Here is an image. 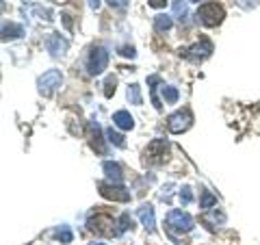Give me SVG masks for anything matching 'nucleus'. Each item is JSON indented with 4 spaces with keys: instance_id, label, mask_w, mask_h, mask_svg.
Segmentation results:
<instances>
[{
    "instance_id": "nucleus-11",
    "label": "nucleus",
    "mask_w": 260,
    "mask_h": 245,
    "mask_svg": "<svg viewBox=\"0 0 260 245\" xmlns=\"http://www.w3.org/2000/svg\"><path fill=\"white\" fill-rule=\"evenodd\" d=\"M68 39L61 37L59 33H52L50 37H48V50H50L52 56H63L65 52H68Z\"/></svg>"
},
{
    "instance_id": "nucleus-13",
    "label": "nucleus",
    "mask_w": 260,
    "mask_h": 245,
    "mask_svg": "<svg viewBox=\"0 0 260 245\" xmlns=\"http://www.w3.org/2000/svg\"><path fill=\"white\" fill-rule=\"evenodd\" d=\"M137 215H139L141 224L145 226V230H148V232H154V228H156V217H154L152 204H141V208L137 210Z\"/></svg>"
},
{
    "instance_id": "nucleus-31",
    "label": "nucleus",
    "mask_w": 260,
    "mask_h": 245,
    "mask_svg": "<svg viewBox=\"0 0 260 245\" xmlns=\"http://www.w3.org/2000/svg\"><path fill=\"white\" fill-rule=\"evenodd\" d=\"M87 3H89V7H91V9H100V0H87Z\"/></svg>"
},
{
    "instance_id": "nucleus-3",
    "label": "nucleus",
    "mask_w": 260,
    "mask_h": 245,
    "mask_svg": "<svg viewBox=\"0 0 260 245\" xmlns=\"http://www.w3.org/2000/svg\"><path fill=\"white\" fill-rule=\"evenodd\" d=\"M167 230L169 232H191L193 230V217L184 210H169L167 213Z\"/></svg>"
},
{
    "instance_id": "nucleus-21",
    "label": "nucleus",
    "mask_w": 260,
    "mask_h": 245,
    "mask_svg": "<svg viewBox=\"0 0 260 245\" xmlns=\"http://www.w3.org/2000/svg\"><path fill=\"white\" fill-rule=\"evenodd\" d=\"M162 96H165V102H169V104H176L178 102V89L176 87H162Z\"/></svg>"
},
{
    "instance_id": "nucleus-23",
    "label": "nucleus",
    "mask_w": 260,
    "mask_h": 245,
    "mask_svg": "<svg viewBox=\"0 0 260 245\" xmlns=\"http://www.w3.org/2000/svg\"><path fill=\"white\" fill-rule=\"evenodd\" d=\"M128 228H133V219H130V215H128V213H124V215L119 217V228H117V234L126 232Z\"/></svg>"
},
{
    "instance_id": "nucleus-24",
    "label": "nucleus",
    "mask_w": 260,
    "mask_h": 245,
    "mask_svg": "<svg viewBox=\"0 0 260 245\" xmlns=\"http://www.w3.org/2000/svg\"><path fill=\"white\" fill-rule=\"evenodd\" d=\"M115 83H117L115 76H109L107 78V83H104V96H107V98H111L113 94H115Z\"/></svg>"
},
{
    "instance_id": "nucleus-1",
    "label": "nucleus",
    "mask_w": 260,
    "mask_h": 245,
    "mask_svg": "<svg viewBox=\"0 0 260 245\" xmlns=\"http://www.w3.org/2000/svg\"><path fill=\"white\" fill-rule=\"evenodd\" d=\"M169 157V141L167 139H154L152 143H148V148L143 152V163L145 165H162Z\"/></svg>"
},
{
    "instance_id": "nucleus-12",
    "label": "nucleus",
    "mask_w": 260,
    "mask_h": 245,
    "mask_svg": "<svg viewBox=\"0 0 260 245\" xmlns=\"http://www.w3.org/2000/svg\"><path fill=\"white\" fill-rule=\"evenodd\" d=\"M104 176H107V182H113V185H121L124 182V171H121V167L117 165V163L113 161H104Z\"/></svg>"
},
{
    "instance_id": "nucleus-7",
    "label": "nucleus",
    "mask_w": 260,
    "mask_h": 245,
    "mask_svg": "<svg viewBox=\"0 0 260 245\" xmlns=\"http://www.w3.org/2000/svg\"><path fill=\"white\" fill-rule=\"evenodd\" d=\"M210 52H213L210 39H202V42L193 44L191 48H180V56H184V59H189V61H202V59H206V56H210Z\"/></svg>"
},
{
    "instance_id": "nucleus-17",
    "label": "nucleus",
    "mask_w": 260,
    "mask_h": 245,
    "mask_svg": "<svg viewBox=\"0 0 260 245\" xmlns=\"http://www.w3.org/2000/svg\"><path fill=\"white\" fill-rule=\"evenodd\" d=\"M148 85H150V94H152V102H154V107H156V109L160 111V109H162V104H160V100L156 98V89H158V85H160V76H156V74L150 76V78H148Z\"/></svg>"
},
{
    "instance_id": "nucleus-5",
    "label": "nucleus",
    "mask_w": 260,
    "mask_h": 245,
    "mask_svg": "<svg viewBox=\"0 0 260 245\" xmlns=\"http://www.w3.org/2000/svg\"><path fill=\"white\" fill-rule=\"evenodd\" d=\"M191 124H193V115L189 109L176 111L174 115H169V119H167V128H169V133H174V135H180L184 130H189Z\"/></svg>"
},
{
    "instance_id": "nucleus-18",
    "label": "nucleus",
    "mask_w": 260,
    "mask_h": 245,
    "mask_svg": "<svg viewBox=\"0 0 260 245\" xmlns=\"http://www.w3.org/2000/svg\"><path fill=\"white\" fill-rule=\"evenodd\" d=\"M126 96H128V102H130V104H141V102H143V98H141V87L137 85V83H133V85L128 87Z\"/></svg>"
},
{
    "instance_id": "nucleus-6",
    "label": "nucleus",
    "mask_w": 260,
    "mask_h": 245,
    "mask_svg": "<svg viewBox=\"0 0 260 245\" xmlns=\"http://www.w3.org/2000/svg\"><path fill=\"white\" fill-rule=\"evenodd\" d=\"M107 65H109V52H107V48H102V46L93 48L91 54H89V61H87L89 74H91V76L102 74V72L107 70Z\"/></svg>"
},
{
    "instance_id": "nucleus-26",
    "label": "nucleus",
    "mask_w": 260,
    "mask_h": 245,
    "mask_svg": "<svg viewBox=\"0 0 260 245\" xmlns=\"http://www.w3.org/2000/svg\"><path fill=\"white\" fill-rule=\"evenodd\" d=\"M237 5L243 7V9H256L260 5V0H237Z\"/></svg>"
},
{
    "instance_id": "nucleus-20",
    "label": "nucleus",
    "mask_w": 260,
    "mask_h": 245,
    "mask_svg": "<svg viewBox=\"0 0 260 245\" xmlns=\"http://www.w3.org/2000/svg\"><path fill=\"white\" fill-rule=\"evenodd\" d=\"M107 137H109V143H113L115 148H126V141H124V137H121L119 133H115L113 128L107 130Z\"/></svg>"
},
{
    "instance_id": "nucleus-2",
    "label": "nucleus",
    "mask_w": 260,
    "mask_h": 245,
    "mask_svg": "<svg viewBox=\"0 0 260 245\" xmlns=\"http://www.w3.org/2000/svg\"><path fill=\"white\" fill-rule=\"evenodd\" d=\"M195 18H198V22L204 24V26L213 28V26H217V24L223 22L225 11H223L221 5H217V3H206V5H202L200 9H198Z\"/></svg>"
},
{
    "instance_id": "nucleus-9",
    "label": "nucleus",
    "mask_w": 260,
    "mask_h": 245,
    "mask_svg": "<svg viewBox=\"0 0 260 245\" xmlns=\"http://www.w3.org/2000/svg\"><path fill=\"white\" fill-rule=\"evenodd\" d=\"M100 195L113 202H130V191H126L121 185H113V182H100L98 185Z\"/></svg>"
},
{
    "instance_id": "nucleus-32",
    "label": "nucleus",
    "mask_w": 260,
    "mask_h": 245,
    "mask_svg": "<svg viewBox=\"0 0 260 245\" xmlns=\"http://www.w3.org/2000/svg\"><path fill=\"white\" fill-rule=\"evenodd\" d=\"M191 3H200V0H191Z\"/></svg>"
},
{
    "instance_id": "nucleus-33",
    "label": "nucleus",
    "mask_w": 260,
    "mask_h": 245,
    "mask_svg": "<svg viewBox=\"0 0 260 245\" xmlns=\"http://www.w3.org/2000/svg\"><path fill=\"white\" fill-rule=\"evenodd\" d=\"M98 245H104V243H98Z\"/></svg>"
},
{
    "instance_id": "nucleus-29",
    "label": "nucleus",
    "mask_w": 260,
    "mask_h": 245,
    "mask_svg": "<svg viewBox=\"0 0 260 245\" xmlns=\"http://www.w3.org/2000/svg\"><path fill=\"white\" fill-rule=\"evenodd\" d=\"M107 3L111 7H117V9H124V7L128 5V0H107Z\"/></svg>"
},
{
    "instance_id": "nucleus-8",
    "label": "nucleus",
    "mask_w": 260,
    "mask_h": 245,
    "mask_svg": "<svg viewBox=\"0 0 260 245\" xmlns=\"http://www.w3.org/2000/svg\"><path fill=\"white\" fill-rule=\"evenodd\" d=\"M113 226H115V222H113L109 215H102V213H100V215H95V217H91V219L87 222V228H89V230L95 232V234H104V236H111V234H115V236H117V230H115Z\"/></svg>"
},
{
    "instance_id": "nucleus-28",
    "label": "nucleus",
    "mask_w": 260,
    "mask_h": 245,
    "mask_svg": "<svg viewBox=\"0 0 260 245\" xmlns=\"http://www.w3.org/2000/svg\"><path fill=\"white\" fill-rule=\"evenodd\" d=\"M119 54H124V56H130V59H135L137 56V52H135V48H130V46H124L119 50Z\"/></svg>"
},
{
    "instance_id": "nucleus-15",
    "label": "nucleus",
    "mask_w": 260,
    "mask_h": 245,
    "mask_svg": "<svg viewBox=\"0 0 260 245\" xmlns=\"http://www.w3.org/2000/svg\"><path fill=\"white\" fill-rule=\"evenodd\" d=\"M24 35V28L18 26V24H3V42H7V39H15V37H20Z\"/></svg>"
},
{
    "instance_id": "nucleus-27",
    "label": "nucleus",
    "mask_w": 260,
    "mask_h": 245,
    "mask_svg": "<svg viewBox=\"0 0 260 245\" xmlns=\"http://www.w3.org/2000/svg\"><path fill=\"white\" fill-rule=\"evenodd\" d=\"M172 189H174V185L162 187V191H160V200H162V202H169V200H172Z\"/></svg>"
},
{
    "instance_id": "nucleus-19",
    "label": "nucleus",
    "mask_w": 260,
    "mask_h": 245,
    "mask_svg": "<svg viewBox=\"0 0 260 245\" xmlns=\"http://www.w3.org/2000/svg\"><path fill=\"white\" fill-rule=\"evenodd\" d=\"M217 204V198L210 191H202V200H200V208H204V210H208V208H213Z\"/></svg>"
},
{
    "instance_id": "nucleus-14",
    "label": "nucleus",
    "mask_w": 260,
    "mask_h": 245,
    "mask_svg": "<svg viewBox=\"0 0 260 245\" xmlns=\"http://www.w3.org/2000/svg\"><path fill=\"white\" fill-rule=\"evenodd\" d=\"M113 124H115L117 128H121V130H133L135 128V119H133V115H130L128 111H117L115 115H113Z\"/></svg>"
},
{
    "instance_id": "nucleus-30",
    "label": "nucleus",
    "mask_w": 260,
    "mask_h": 245,
    "mask_svg": "<svg viewBox=\"0 0 260 245\" xmlns=\"http://www.w3.org/2000/svg\"><path fill=\"white\" fill-rule=\"evenodd\" d=\"M165 3H167V0H150V7H152V9H160V7H165Z\"/></svg>"
},
{
    "instance_id": "nucleus-4",
    "label": "nucleus",
    "mask_w": 260,
    "mask_h": 245,
    "mask_svg": "<svg viewBox=\"0 0 260 245\" xmlns=\"http://www.w3.org/2000/svg\"><path fill=\"white\" fill-rule=\"evenodd\" d=\"M61 83H63V76H61V72L59 70H48V72H44L42 76L37 78V87H39V94L42 96H52L56 89L61 87Z\"/></svg>"
},
{
    "instance_id": "nucleus-10",
    "label": "nucleus",
    "mask_w": 260,
    "mask_h": 245,
    "mask_svg": "<svg viewBox=\"0 0 260 245\" xmlns=\"http://www.w3.org/2000/svg\"><path fill=\"white\" fill-rule=\"evenodd\" d=\"M87 137H89V143L98 154H107V148H104V139H102V130L98 121H89V128H87Z\"/></svg>"
},
{
    "instance_id": "nucleus-25",
    "label": "nucleus",
    "mask_w": 260,
    "mask_h": 245,
    "mask_svg": "<svg viewBox=\"0 0 260 245\" xmlns=\"http://www.w3.org/2000/svg\"><path fill=\"white\" fill-rule=\"evenodd\" d=\"M191 200H193L191 187H182V191H180V202H182V204H191Z\"/></svg>"
},
{
    "instance_id": "nucleus-16",
    "label": "nucleus",
    "mask_w": 260,
    "mask_h": 245,
    "mask_svg": "<svg viewBox=\"0 0 260 245\" xmlns=\"http://www.w3.org/2000/svg\"><path fill=\"white\" fill-rule=\"evenodd\" d=\"M154 26H156L158 33H165L174 26V20H172V15H165V13H160L154 18Z\"/></svg>"
},
{
    "instance_id": "nucleus-22",
    "label": "nucleus",
    "mask_w": 260,
    "mask_h": 245,
    "mask_svg": "<svg viewBox=\"0 0 260 245\" xmlns=\"http://www.w3.org/2000/svg\"><path fill=\"white\" fill-rule=\"evenodd\" d=\"M54 234H56V239H59L61 243H70V241H72V230H70L68 226H61Z\"/></svg>"
}]
</instances>
